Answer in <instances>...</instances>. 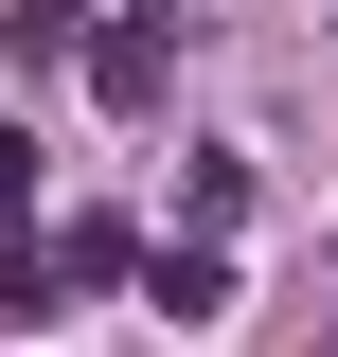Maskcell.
Segmentation results:
<instances>
[{"mask_svg": "<svg viewBox=\"0 0 338 357\" xmlns=\"http://www.w3.org/2000/svg\"><path fill=\"white\" fill-rule=\"evenodd\" d=\"M89 36V0H0V54H18V72H36V54H72Z\"/></svg>", "mask_w": 338, "mask_h": 357, "instance_id": "obj_3", "label": "cell"}, {"mask_svg": "<svg viewBox=\"0 0 338 357\" xmlns=\"http://www.w3.org/2000/svg\"><path fill=\"white\" fill-rule=\"evenodd\" d=\"M54 268H36V215H0V304H36Z\"/></svg>", "mask_w": 338, "mask_h": 357, "instance_id": "obj_5", "label": "cell"}, {"mask_svg": "<svg viewBox=\"0 0 338 357\" xmlns=\"http://www.w3.org/2000/svg\"><path fill=\"white\" fill-rule=\"evenodd\" d=\"M36 268H54V286H107V268H125V232H107V215H72V232H36Z\"/></svg>", "mask_w": 338, "mask_h": 357, "instance_id": "obj_4", "label": "cell"}, {"mask_svg": "<svg viewBox=\"0 0 338 357\" xmlns=\"http://www.w3.org/2000/svg\"><path fill=\"white\" fill-rule=\"evenodd\" d=\"M89 89H107V107H161L178 89V18H107V36H89Z\"/></svg>", "mask_w": 338, "mask_h": 357, "instance_id": "obj_1", "label": "cell"}, {"mask_svg": "<svg viewBox=\"0 0 338 357\" xmlns=\"http://www.w3.org/2000/svg\"><path fill=\"white\" fill-rule=\"evenodd\" d=\"M18 178H36V143H18V126H0V197H18Z\"/></svg>", "mask_w": 338, "mask_h": 357, "instance_id": "obj_6", "label": "cell"}, {"mask_svg": "<svg viewBox=\"0 0 338 357\" xmlns=\"http://www.w3.org/2000/svg\"><path fill=\"white\" fill-rule=\"evenodd\" d=\"M143 304H161L178 340H196V321H232V250H196V232H178V250H143Z\"/></svg>", "mask_w": 338, "mask_h": 357, "instance_id": "obj_2", "label": "cell"}, {"mask_svg": "<svg viewBox=\"0 0 338 357\" xmlns=\"http://www.w3.org/2000/svg\"><path fill=\"white\" fill-rule=\"evenodd\" d=\"M321 357H338V340H321Z\"/></svg>", "mask_w": 338, "mask_h": 357, "instance_id": "obj_7", "label": "cell"}]
</instances>
